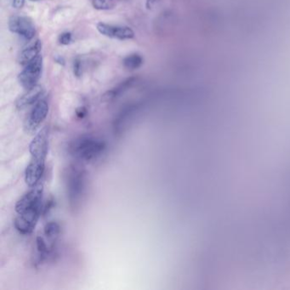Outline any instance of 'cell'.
Wrapping results in <instances>:
<instances>
[{"label":"cell","instance_id":"13","mask_svg":"<svg viewBox=\"0 0 290 290\" xmlns=\"http://www.w3.org/2000/svg\"><path fill=\"white\" fill-rule=\"evenodd\" d=\"M36 247L38 252V262L41 263L49 256L52 252L53 247L48 246L45 240L42 237H38L36 239Z\"/></svg>","mask_w":290,"mask_h":290},{"label":"cell","instance_id":"4","mask_svg":"<svg viewBox=\"0 0 290 290\" xmlns=\"http://www.w3.org/2000/svg\"><path fill=\"white\" fill-rule=\"evenodd\" d=\"M43 208V205H39L19 214L14 222L15 229L23 235L32 233L37 225Z\"/></svg>","mask_w":290,"mask_h":290},{"label":"cell","instance_id":"3","mask_svg":"<svg viewBox=\"0 0 290 290\" xmlns=\"http://www.w3.org/2000/svg\"><path fill=\"white\" fill-rule=\"evenodd\" d=\"M43 69V58L39 55L36 58L30 61L22 73L19 74L18 80L24 89H30L37 85Z\"/></svg>","mask_w":290,"mask_h":290},{"label":"cell","instance_id":"22","mask_svg":"<svg viewBox=\"0 0 290 290\" xmlns=\"http://www.w3.org/2000/svg\"><path fill=\"white\" fill-rule=\"evenodd\" d=\"M31 1H40V0H31Z\"/></svg>","mask_w":290,"mask_h":290},{"label":"cell","instance_id":"9","mask_svg":"<svg viewBox=\"0 0 290 290\" xmlns=\"http://www.w3.org/2000/svg\"><path fill=\"white\" fill-rule=\"evenodd\" d=\"M96 28L100 34L110 39L126 40H131L134 37V31L128 27L114 26V25L106 24L103 22H100L96 26Z\"/></svg>","mask_w":290,"mask_h":290},{"label":"cell","instance_id":"15","mask_svg":"<svg viewBox=\"0 0 290 290\" xmlns=\"http://www.w3.org/2000/svg\"><path fill=\"white\" fill-rule=\"evenodd\" d=\"M61 233V226L55 221H50L44 226V235L49 238V240L54 242L58 238Z\"/></svg>","mask_w":290,"mask_h":290},{"label":"cell","instance_id":"17","mask_svg":"<svg viewBox=\"0 0 290 290\" xmlns=\"http://www.w3.org/2000/svg\"><path fill=\"white\" fill-rule=\"evenodd\" d=\"M59 43L63 45H67V44H70L73 42V34L68 32L63 33L59 36Z\"/></svg>","mask_w":290,"mask_h":290},{"label":"cell","instance_id":"7","mask_svg":"<svg viewBox=\"0 0 290 290\" xmlns=\"http://www.w3.org/2000/svg\"><path fill=\"white\" fill-rule=\"evenodd\" d=\"M32 189L26 193L15 205V211L18 214L25 211L43 205V186L40 183L31 187Z\"/></svg>","mask_w":290,"mask_h":290},{"label":"cell","instance_id":"11","mask_svg":"<svg viewBox=\"0 0 290 290\" xmlns=\"http://www.w3.org/2000/svg\"><path fill=\"white\" fill-rule=\"evenodd\" d=\"M43 89L40 85L34 86V88L28 89L27 93L19 98L16 102V107L18 109H23L25 107L31 106V105L37 103L40 101V98L43 95Z\"/></svg>","mask_w":290,"mask_h":290},{"label":"cell","instance_id":"16","mask_svg":"<svg viewBox=\"0 0 290 290\" xmlns=\"http://www.w3.org/2000/svg\"><path fill=\"white\" fill-rule=\"evenodd\" d=\"M92 5L98 10H108L113 9L115 3L114 0H92Z\"/></svg>","mask_w":290,"mask_h":290},{"label":"cell","instance_id":"2","mask_svg":"<svg viewBox=\"0 0 290 290\" xmlns=\"http://www.w3.org/2000/svg\"><path fill=\"white\" fill-rule=\"evenodd\" d=\"M106 143L103 140L94 136H83L74 141L71 147L72 155L81 162L95 161L104 153Z\"/></svg>","mask_w":290,"mask_h":290},{"label":"cell","instance_id":"14","mask_svg":"<svg viewBox=\"0 0 290 290\" xmlns=\"http://www.w3.org/2000/svg\"><path fill=\"white\" fill-rule=\"evenodd\" d=\"M143 63L144 60L142 56L136 53L128 55L123 61V64L128 70H136L138 68H140Z\"/></svg>","mask_w":290,"mask_h":290},{"label":"cell","instance_id":"5","mask_svg":"<svg viewBox=\"0 0 290 290\" xmlns=\"http://www.w3.org/2000/svg\"><path fill=\"white\" fill-rule=\"evenodd\" d=\"M32 159L38 162L45 163L49 151V130L43 128L38 133L31 142L30 147Z\"/></svg>","mask_w":290,"mask_h":290},{"label":"cell","instance_id":"19","mask_svg":"<svg viewBox=\"0 0 290 290\" xmlns=\"http://www.w3.org/2000/svg\"><path fill=\"white\" fill-rule=\"evenodd\" d=\"M25 0H11V4L15 9H21L24 6Z\"/></svg>","mask_w":290,"mask_h":290},{"label":"cell","instance_id":"6","mask_svg":"<svg viewBox=\"0 0 290 290\" xmlns=\"http://www.w3.org/2000/svg\"><path fill=\"white\" fill-rule=\"evenodd\" d=\"M9 29L10 32L19 34L28 40L34 39L36 34L34 22L28 16H11L9 20Z\"/></svg>","mask_w":290,"mask_h":290},{"label":"cell","instance_id":"1","mask_svg":"<svg viewBox=\"0 0 290 290\" xmlns=\"http://www.w3.org/2000/svg\"><path fill=\"white\" fill-rule=\"evenodd\" d=\"M66 177L69 205L73 209H77L81 206L85 195L87 186L85 170L79 164L70 165L67 169Z\"/></svg>","mask_w":290,"mask_h":290},{"label":"cell","instance_id":"12","mask_svg":"<svg viewBox=\"0 0 290 290\" xmlns=\"http://www.w3.org/2000/svg\"><path fill=\"white\" fill-rule=\"evenodd\" d=\"M41 49H42V43L40 40H37L34 43L28 46V48L23 49L20 55V58H19L20 64L23 65V66L28 65L30 61H33L40 55Z\"/></svg>","mask_w":290,"mask_h":290},{"label":"cell","instance_id":"10","mask_svg":"<svg viewBox=\"0 0 290 290\" xmlns=\"http://www.w3.org/2000/svg\"><path fill=\"white\" fill-rule=\"evenodd\" d=\"M44 169H45V163L31 160L25 174L26 183L28 184L29 187H33L40 183V179L43 176Z\"/></svg>","mask_w":290,"mask_h":290},{"label":"cell","instance_id":"8","mask_svg":"<svg viewBox=\"0 0 290 290\" xmlns=\"http://www.w3.org/2000/svg\"><path fill=\"white\" fill-rule=\"evenodd\" d=\"M49 103L45 99H40L35 104L33 110L26 121V128L28 131H35L38 127L43 122L49 113Z\"/></svg>","mask_w":290,"mask_h":290},{"label":"cell","instance_id":"21","mask_svg":"<svg viewBox=\"0 0 290 290\" xmlns=\"http://www.w3.org/2000/svg\"><path fill=\"white\" fill-rule=\"evenodd\" d=\"M56 61H57L58 63H60V64L64 65V60L61 58V57H59L58 59H56Z\"/></svg>","mask_w":290,"mask_h":290},{"label":"cell","instance_id":"18","mask_svg":"<svg viewBox=\"0 0 290 290\" xmlns=\"http://www.w3.org/2000/svg\"><path fill=\"white\" fill-rule=\"evenodd\" d=\"M74 69L75 76L80 77L82 75V65L80 59H76L74 61Z\"/></svg>","mask_w":290,"mask_h":290},{"label":"cell","instance_id":"20","mask_svg":"<svg viewBox=\"0 0 290 290\" xmlns=\"http://www.w3.org/2000/svg\"><path fill=\"white\" fill-rule=\"evenodd\" d=\"M86 114V109L84 107H80V109H78L77 111V115L79 118H83V117L85 116Z\"/></svg>","mask_w":290,"mask_h":290}]
</instances>
